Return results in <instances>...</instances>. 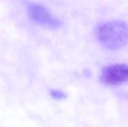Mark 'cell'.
I'll return each mask as SVG.
<instances>
[{
    "mask_svg": "<svg viewBox=\"0 0 128 127\" xmlns=\"http://www.w3.org/2000/svg\"><path fill=\"white\" fill-rule=\"evenodd\" d=\"M27 11L31 19L41 26L50 29H57L62 25L61 22L44 6L32 4L28 6Z\"/></svg>",
    "mask_w": 128,
    "mask_h": 127,
    "instance_id": "obj_2",
    "label": "cell"
},
{
    "mask_svg": "<svg viewBox=\"0 0 128 127\" xmlns=\"http://www.w3.org/2000/svg\"><path fill=\"white\" fill-rule=\"evenodd\" d=\"M97 37L105 48L111 50L119 49L128 43V25L117 20L107 22L98 28Z\"/></svg>",
    "mask_w": 128,
    "mask_h": 127,
    "instance_id": "obj_1",
    "label": "cell"
},
{
    "mask_svg": "<svg viewBox=\"0 0 128 127\" xmlns=\"http://www.w3.org/2000/svg\"><path fill=\"white\" fill-rule=\"evenodd\" d=\"M100 80L106 85H120L128 81V65L113 64L104 67L101 72Z\"/></svg>",
    "mask_w": 128,
    "mask_h": 127,
    "instance_id": "obj_3",
    "label": "cell"
},
{
    "mask_svg": "<svg viewBox=\"0 0 128 127\" xmlns=\"http://www.w3.org/2000/svg\"><path fill=\"white\" fill-rule=\"evenodd\" d=\"M50 96L58 100H61L66 98V94L59 90H51L50 91Z\"/></svg>",
    "mask_w": 128,
    "mask_h": 127,
    "instance_id": "obj_4",
    "label": "cell"
}]
</instances>
